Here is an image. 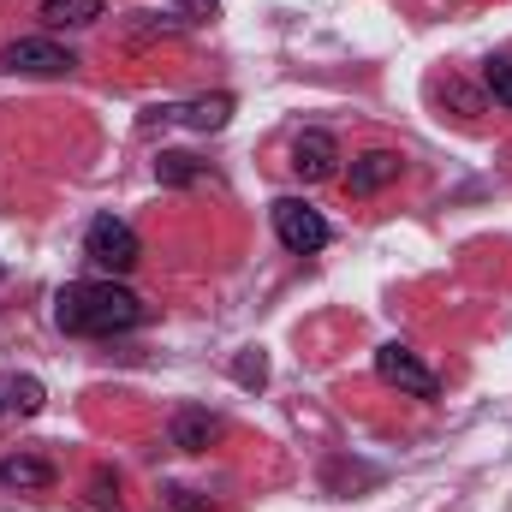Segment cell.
Instances as JSON below:
<instances>
[{
	"instance_id": "obj_1",
	"label": "cell",
	"mask_w": 512,
	"mask_h": 512,
	"mask_svg": "<svg viewBox=\"0 0 512 512\" xmlns=\"http://www.w3.org/2000/svg\"><path fill=\"white\" fill-rule=\"evenodd\" d=\"M143 322V298L120 280H72L54 292V328L78 340H114Z\"/></svg>"
},
{
	"instance_id": "obj_2",
	"label": "cell",
	"mask_w": 512,
	"mask_h": 512,
	"mask_svg": "<svg viewBox=\"0 0 512 512\" xmlns=\"http://www.w3.org/2000/svg\"><path fill=\"white\" fill-rule=\"evenodd\" d=\"M84 256H90V268H102L108 280L131 274V268H137V256H143V245H137V227H131V221H120V215H96V221L84 227Z\"/></svg>"
},
{
	"instance_id": "obj_3",
	"label": "cell",
	"mask_w": 512,
	"mask_h": 512,
	"mask_svg": "<svg viewBox=\"0 0 512 512\" xmlns=\"http://www.w3.org/2000/svg\"><path fill=\"white\" fill-rule=\"evenodd\" d=\"M274 239L286 245L292 256H316L328 239H334V227L322 221V209H310L304 197H274Z\"/></svg>"
},
{
	"instance_id": "obj_4",
	"label": "cell",
	"mask_w": 512,
	"mask_h": 512,
	"mask_svg": "<svg viewBox=\"0 0 512 512\" xmlns=\"http://www.w3.org/2000/svg\"><path fill=\"white\" fill-rule=\"evenodd\" d=\"M376 376H382L387 387H399L405 399H441V382H435V370L405 346V340H387V346H376Z\"/></svg>"
},
{
	"instance_id": "obj_5",
	"label": "cell",
	"mask_w": 512,
	"mask_h": 512,
	"mask_svg": "<svg viewBox=\"0 0 512 512\" xmlns=\"http://www.w3.org/2000/svg\"><path fill=\"white\" fill-rule=\"evenodd\" d=\"M0 66H6V72H24V78H60V72L78 66V54L60 48L54 36H18V42H6Z\"/></svg>"
},
{
	"instance_id": "obj_6",
	"label": "cell",
	"mask_w": 512,
	"mask_h": 512,
	"mask_svg": "<svg viewBox=\"0 0 512 512\" xmlns=\"http://www.w3.org/2000/svg\"><path fill=\"white\" fill-rule=\"evenodd\" d=\"M340 137L334 131H322V126H310V131H298L292 137V173L304 179V185H322V179H334L340 173Z\"/></svg>"
},
{
	"instance_id": "obj_7",
	"label": "cell",
	"mask_w": 512,
	"mask_h": 512,
	"mask_svg": "<svg viewBox=\"0 0 512 512\" xmlns=\"http://www.w3.org/2000/svg\"><path fill=\"white\" fill-rule=\"evenodd\" d=\"M399 173H405V155H399V149H364V155H352V167H346V191H352V197H376V191H387Z\"/></svg>"
},
{
	"instance_id": "obj_8",
	"label": "cell",
	"mask_w": 512,
	"mask_h": 512,
	"mask_svg": "<svg viewBox=\"0 0 512 512\" xmlns=\"http://www.w3.org/2000/svg\"><path fill=\"white\" fill-rule=\"evenodd\" d=\"M215 435H221V417H215L209 405H179L173 423H167V441H173L179 453H209Z\"/></svg>"
},
{
	"instance_id": "obj_9",
	"label": "cell",
	"mask_w": 512,
	"mask_h": 512,
	"mask_svg": "<svg viewBox=\"0 0 512 512\" xmlns=\"http://www.w3.org/2000/svg\"><path fill=\"white\" fill-rule=\"evenodd\" d=\"M60 483V471L42 459V453H6L0 459V489H18V495H48Z\"/></svg>"
},
{
	"instance_id": "obj_10",
	"label": "cell",
	"mask_w": 512,
	"mask_h": 512,
	"mask_svg": "<svg viewBox=\"0 0 512 512\" xmlns=\"http://www.w3.org/2000/svg\"><path fill=\"white\" fill-rule=\"evenodd\" d=\"M161 120H179V126L191 131H221L233 120V96L221 90V96H191V102H167V108H155Z\"/></svg>"
},
{
	"instance_id": "obj_11",
	"label": "cell",
	"mask_w": 512,
	"mask_h": 512,
	"mask_svg": "<svg viewBox=\"0 0 512 512\" xmlns=\"http://www.w3.org/2000/svg\"><path fill=\"white\" fill-rule=\"evenodd\" d=\"M108 12V0H42V24L48 30H84Z\"/></svg>"
},
{
	"instance_id": "obj_12",
	"label": "cell",
	"mask_w": 512,
	"mask_h": 512,
	"mask_svg": "<svg viewBox=\"0 0 512 512\" xmlns=\"http://www.w3.org/2000/svg\"><path fill=\"white\" fill-rule=\"evenodd\" d=\"M203 173H209V161H197L191 149H161L155 155V179L161 185H197Z\"/></svg>"
},
{
	"instance_id": "obj_13",
	"label": "cell",
	"mask_w": 512,
	"mask_h": 512,
	"mask_svg": "<svg viewBox=\"0 0 512 512\" xmlns=\"http://www.w3.org/2000/svg\"><path fill=\"white\" fill-rule=\"evenodd\" d=\"M42 399H48V393H42L36 376H18V382L6 387V405H12L18 417H36V411H42Z\"/></svg>"
},
{
	"instance_id": "obj_14",
	"label": "cell",
	"mask_w": 512,
	"mask_h": 512,
	"mask_svg": "<svg viewBox=\"0 0 512 512\" xmlns=\"http://www.w3.org/2000/svg\"><path fill=\"white\" fill-rule=\"evenodd\" d=\"M483 84H489V96L512 114V60H483Z\"/></svg>"
},
{
	"instance_id": "obj_15",
	"label": "cell",
	"mask_w": 512,
	"mask_h": 512,
	"mask_svg": "<svg viewBox=\"0 0 512 512\" xmlns=\"http://www.w3.org/2000/svg\"><path fill=\"white\" fill-rule=\"evenodd\" d=\"M179 30H185V24H179L173 12H167V18H161V12H137V24H131L137 42H149V36H179Z\"/></svg>"
},
{
	"instance_id": "obj_16",
	"label": "cell",
	"mask_w": 512,
	"mask_h": 512,
	"mask_svg": "<svg viewBox=\"0 0 512 512\" xmlns=\"http://www.w3.org/2000/svg\"><path fill=\"white\" fill-rule=\"evenodd\" d=\"M233 382L239 387H262L268 382V358H262V352H239V358H233Z\"/></svg>"
},
{
	"instance_id": "obj_17",
	"label": "cell",
	"mask_w": 512,
	"mask_h": 512,
	"mask_svg": "<svg viewBox=\"0 0 512 512\" xmlns=\"http://www.w3.org/2000/svg\"><path fill=\"white\" fill-rule=\"evenodd\" d=\"M221 12V0H173V18L179 24H209Z\"/></svg>"
},
{
	"instance_id": "obj_18",
	"label": "cell",
	"mask_w": 512,
	"mask_h": 512,
	"mask_svg": "<svg viewBox=\"0 0 512 512\" xmlns=\"http://www.w3.org/2000/svg\"><path fill=\"white\" fill-rule=\"evenodd\" d=\"M90 495H96V512H120V501H114L120 489H114V477H108V471L96 477V489H90Z\"/></svg>"
},
{
	"instance_id": "obj_19",
	"label": "cell",
	"mask_w": 512,
	"mask_h": 512,
	"mask_svg": "<svg viewBox=\"0 0 512 512\" xmlns=\"http://www.w3.org/2000/svg\"><path fill=\"white\" fill-rule=\"evenodd\" d=\"M167 507L173 512H209L203 501H197V489H167Z\"/></svg>"
},
{
	"instance_id": "obj_20",
	"label": "cell",
	"mask_w": 512,
	"mask_h": 512,
	"mask_svg": "<svg viewBox=\"0 0 512 512\" xmlns=\"http://www.w3.org/2000/svg\"><path fill=\"white\" fill-rule=\"evenodd\" d=\"M0 411H6V393H0Z\"/></svg>"
}]
</instances>
